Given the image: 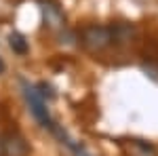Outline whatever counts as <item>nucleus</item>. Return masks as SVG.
I'll return each mask as SVG.
<instances>
[{
    "mask_svg": "<svg viewBox=\"0 0 158 156\" xmlns=\"http://www.w3.org/2000/svg\"><path fill=\"white\" fill-rule=\"evenodd\" d=\"M23 97H25V101H27V106H30V112L34 114V118H36L44 129L53 131V129H55V120L51 118L49 108H47V101H44L42 93L38 91L36 86L23 82Z\"/></svg>",
    "mask_w": 158,
    "mask_h": 156,
    "instance_id": "1",
    "label": "nucleus"
},
{
    "mask_svg": "<svg viewBox=\"0 0 158 156\" xmlns=\"http://www.w3.org/2000/svg\"><path fill=\"white\" fill-rule=\"evenodd\" d=\"M80 44L89 53H101L112 44V27L108 25H86L80 32Z\"/></svg>",
    "mask_w": 158,
    "mask_h": 156,
    "instance_id": "2",
    "label": "nucleus"
},
{
    "mask_svg": "<svg viewBox=\"0 0 158 156\" xmlns=\"http://www.w3.org/2000/svg\"><path fill=\"white\" fill-rule=\"evenodd\" d=\"M40 11H42V19H44V25L49 30H61L65 25V17H63V11L59 9L57 2L53 0H42L40 4Z\"/></svg>",
    "mask_w": 158,
    "mask_h": 156,
    "instance_id": "3",
    "label": "nucleus"
},
{
    "mask_svg": "<svg viewBox=\"0 0 158 156\" xmlns=\"http://www.w3.org/2000/svg\"><path fill=\"white\" fill-rule=\"evenodd\" d=\"M4 156H27L30 154V145L25 141V137L17 131L4 133Z\"/></svg>",
    "mask_w": 158,
    "mask_h": 156,
    "instance_id": "4",
    "label": "nucleus"
},
{
    "mask_svg": "<svg viewBox=\"0 0 158 156\" xmlns=\"http://www.w3.org/2000/svg\"><path fill=\"white\" fill-rule=\"evenodd\" d=\"M120 145L127 156H156V148L143 139H124Z\"/></svg>",
    "mask_w": 158,
    "mask_h": 156,
    "instance_id": "5",
    "label": "nucleus"
},
{
    "mask_svg": "<svg viewBox=\"0 0 158 156\" xmlns=\"http://www.w3.org/2000/svg\"><path fill=\"white\" fill-rule=\"evenodd\" d=\"M135 34V27L129 23H116L112 25V42L114 44H129Z\"/></svg>",
    "mask_w": 158,
    "mask_h": 156,
    "instance_id": "6",
    "label": "nucleus"
},
{
    "mask_svg": "<svg viewBox=\"0 0 158 156\" xmlns=\"http://www.w3.org/2000/svg\"><path fill=\"white\" fill-rule=\"evenodd\" d=\"M9 47H11L13 53H17V55H25L27 48H30V44H27V40H25L23 34H19V32H11V34H9Z\"/></svg>",
    "mask_w": 158,
    "mask_h": 156,
    "instance_id": "7",
    "label": "nucleus"
},
{
    "mask_svg": "<svg viewBox=\"0 0 158 156\" xmlns=\"http://www.w3.org/2000/svg\"><path fill=\"white\" fill-rule=\"evenodd\" d=\"M0 156H4V137L0 135Z\"/></svg>",
    "mask_w": 158,
    "mask_h": 156,
    "instance_id": "8",
    "label": "nucleus"
},
{
    "mask_svg": "<svg viewBox=\"0 0 158 156\" xmlns=\"http://www.w3.org/2000/svg\"><path fill=\"white\" fill-rule=\"evenodd\" d=\"M4 70H6V65H4V61H2V57H0V74L4 72Z\"/></svg>",
    "mask_w": 158,
    "mask_h": 156,
    "instance_id": "9",
    "label": "nucleus"
}]
</instances>
